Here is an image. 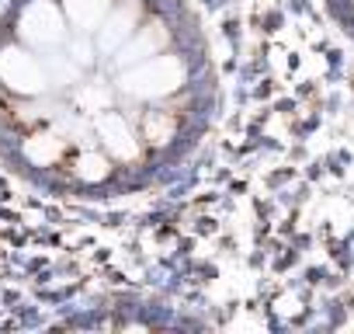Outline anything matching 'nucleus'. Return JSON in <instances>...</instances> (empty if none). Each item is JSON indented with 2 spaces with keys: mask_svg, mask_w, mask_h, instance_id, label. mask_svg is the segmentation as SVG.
Here are the masks:
<instances>
[{
  "mask_svg": "<svg viewBox=\"0 0 354 334\" xmlns=\"http://www.w3.org/2000/svg\"><path fill=\"white\" fill-rule=\"evenodd\" d=\"M181 87H185V60L167 56V53H156L122 73V91L136 101L167 98V94H177Z\"/></svg>",
  "mask_w": 354,
  "mask_h": 334,
  "instance_id": "obj_1",
  "label": "nucleus"
},
{
  "mask_svg": "<svg viewBox=\"0 0 354 334\" xmlns=\"http://www.w3.org/2000/svg\"><path fill=\"white\" fill-rule=\"evenodd\" d=\"M0 84L11 87L18 98H42L49 73H46V63L35 53L4 49L0 53Z\"/></svg>",
  "mask_w": 354,
  "mask_h": 334,
  "instance_id": "obj_2",
  "label": "nucleus"
},
{
  "mask_svg": "<svg viewBox=\"0 0 354 334\" xmlns=\"http://www.w3.org/2000/svg\"><path fill=\"white\" fill-rule=\"evenodd\" d=\"M21 39L32 42L35 49H49V46H59L66 42V21L59 15L56 4H49V0H32V4L21 11Z\"/></svg>",
  "mask_w": 354,
  "mask_h": 334,
  "instance_id": "obj_3",
  "label": "nucleus"
},
{
  "mask_svg": "<svg viewBox=\"0 0 354 334\" xmlns=\"http://www.w3.org/2000/svg\"><path fill=\"white\" fill-rule=\"evenodd\" d=\"M94 136L101 139V150H104L111 160H125V164H132V160L142 157L139 139L132 136L125 115L115 112V108H104V112L94 115Z\"/></svg>",
  "mask_w": 354,
  "mask_h": 334,
  "instance_id": "obj_4",
  "label": "nucleus"
},
{
  "mask_svg": "<svg viewBox=\"0 0 354 334\" xmlns=\"http://www.w3.org/2000/svg\"><path fill=\"white\" fill-rule=\"evenodd\" d=\"M70 150V139L59 129H46V132H32L21 139V157L32 167H56Z\"/></svg>",
  "mask_w": 354,
  "mask_h": 334,
  "instance_id": "obj_5",
  "label": "nucleus"
},
{
  "mask_svg": "<svg viewBox=\"0 0 354 334\" xmlns=\"http://www.w3.org/2000/svg\"><path fill=\"white\" fill-rule=\"evenodd\" d=\"M132 32H136V18H125V11H115V15L97 28L94 46H97L101 53H118V49L132 39Z\"/></svg>",
  "mask_w": 354,
  "mask_h": 334,
  "instance_id": "obj_6",
  "label": "nucleus"
},
{
  "mask_svg": "<svg viewBox=\"0 0 354 334\" xmlns=\"http://www.w3.org/2000/svg\"><path fill=\"white\" fill-rule=\"evenodd\" d=\"M111 175V160L104 157V153H97V150H84L73 164H70V178H77V182H84V185H97V182H104Z\"/></svg>",
  "mask_w": 354,
  "mask_h": 334,
  "instance_id": "obj_7",
  "label": "nucleus"
},
{
  "mask_svg": "<svg viewBox=\"0 0 354 334\" xmlns=\"http://www.w3.org/2000/svg\"><path fill=\"white\" fill-rule=\"evenodd\" d=\"M142 139L149 146H167L170 139H177V115L174 112H153L142 118Z\"/></svg>",
  "mask_w": 354,
  "mask_h": 334,
  "instance_id": "obj_8",
  "label": "nucleus"
},
{
  "mask_svg": "<svg viewBox=\"0 0 354 334\" xmlns=\"http://www.w3.org/2000/svg\"><path fill=\"white\" fill-rule=\"evenodd\" d=\"M104 11H108V0H66V18L80 32L97 28V21L104 18Z\"/></svg>",
  "mask_w": 354,
  "mask_h": 334,
  "instance_id": "obj_9",
  "label": "nucleus"
},
{
  "mask_svg": "<svg viewBox=\"0 0 354 334\" xmlns=\"http://www.w3.org/2000/svg\"><path fill=\"white\" fill-rule=\"evenodd\" d=\"M73 105H77V112H84V115H97V112H104V108L115 105V94H111L108 87H97V84H77Z\"/></svg>",
  "mask_w": 354,
  "mask_h": 334,
  "instance_id": "obj_10",
  "label": "nucleus"
},
{
  "mask_svg": "<svg viewBox=\"0 0 354 334\" xmlns=\"http://www.w3.org/2000/svg\"><path fill=\"white\" fill-rule=\"evenodd\" d=\"M326 4H330L333 18L354 35V0H326Z\"/></svg>",
  "mask_w": 354,
  "mask_h": 334,
  "instance_id": "obj_11",
  "label": "nucleus"
}]
</instances>
